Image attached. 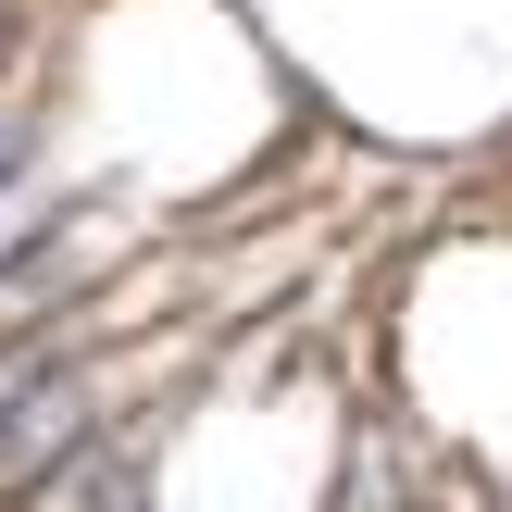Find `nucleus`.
<instances>
[{
	"label": "nucleus",
	"instance_id": "obj_1",
	"mask_svg": "<svg viewBox=\"0 0 512 512\" xmlns=\"http://www.w3.org/2000/svg\"><path fill=\"white\" fill-rule=\"evenodd\" d=\"M50 150V88H38V50H25L13 75H0V188H25Z\"/></svg>",
	"mask_w": 512,
	"mask_h": 512
},
{
	"label": "nucleus",
	"instance_id": "obj_2",
	"mask_svg": "<svg viewBox=\"0 0 512 512\" xmlns=\"http://www.w3.org/2000/svg\"><path fill=\"white\" fill-rule=\"evenodd\" d=\"M25 50H38V25H25V0H0V75H13Z\"/></svg>",
	"mask_w": 512,
	"mask_h": 512
}]
</instances>
